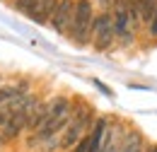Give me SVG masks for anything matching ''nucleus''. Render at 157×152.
I'll return each mask as SVG.
<instances>
[{
	"instance_id": "f257e3e1",
	"label": "nucleus",
	"mask_w": 157,
	"mask_h": 152,
	"mask_svg": "<svg viewBox=\"0 0 157 152\" xmlns=\"http://www.w3.org/2000/svg\"><path fill=\"white\" fill-rule=\"evenodd\" d=\"M70 116H73L70 114V101L65 97H58V99L48 101V114L44 118V123L36 128V138L34 140H48L56 133H60L70 123Z\"/></svg>"
},
{
	"instance_id": "f03ea898",
	"label": "nucleus",
	"mask_w": 157,
	"mask_h": 152,
	"mask_svg": "<svg viewBox=\"0 0 157 152\" xmlns=\"http://www.w3.org/2000/svg\"><path fill=\"white\" fill-rule=\"evenodd\" d=\"M92 19H94V10L90 0H75V12H73V22L68 34L73 36V41H78L80 46L90 41L92 34Z\"/></svg>"
},
{
	"instance_id": "7ed1b4c3",
	"label": "nucleus",
	"mask_w": 157,
	"mask_h": 152,
	"mask_svg": "<svg viewBox=\"0 0 157 152\" xmlns=\"http://www.w3.org/2000/svg\"><path fill=\"white\" fill-rule=\"evenodd\" d=\"M92 123H94L92 111H90V109H80L78 114L70 116V123H68V128H65V133H63L60 145H63V147H75L80 140L90 133Z\"/></svg>"
},
{
	"instance_id": "20e7f679",
	"label": "nucleus",
	"mask_w": 157,
	"mask_h": 152,
	"mask_svg": "<svg viewBox=\"0 0 157 152\" xmlns=\"http://www.w3.org/2000/svg\"><path fill=\"white\" fill-rule=\"evenodd\" d=\"M39 104H41L39 99L27 97V101L22 104L20 109H15V111H12V116H10V121L2 126V133H0V135H2V140H15V138H17L24 128H27V118H29V114H32Z\"/></svg>"
},
{
	"instance_id": "39448f33",
	"label": "nucleus",
	"mask_w": 157,
	"mask_h": 152,
	"mask_svg": "<svg viewBox=\"0 0 157 152\" xmlns=\"http://www.w3.org/2000/svg\"><path fill=\"white\" fill-rule=\"evenodd\" d=\"M90 39H92V44H94V48H97V51H106V48L114 44L116 32H114V19H111V15H109V12L94 15Z\"/></svg>"
},
{
	"instance_id": "423d86ee",
	"label": "nucleus",
	"mask_w": 157,
	"mask_h": 152,
	"mask_svg": "<svg viewBox=\"0 0 157 152\" xmlns=\"http://www.w3.org/2000/svg\"><path fill=\"white\" fill-rule=\"evenodd\" d=\"M114 32L123 44L133 41V22H131V12H128V2L126 0H114Z\"/></svg>"
},
{
	"instance_id": "0eeeda50",
	"label": "nucleus",
	"mask_w": 157,
	"mask_h": 152,
	"mask_svg": "<svg viewBox=\"0 0 157 152\" xmlns=\"http://www.w3.org/2000/svg\"><path fill=\"white\" fill-rule=\"evenodd\" d=\"M73 12H75V0H58L56 12L51 17V27L60 34H68L70 22H73Z\"/></svg>"
},
{
	"instance_id": "6e6552de",
	"label": "nucleus",
	"mask_w": 157,
	"mask_h": 152,
	"mask_svg": "<svg viewBox=\"0 0 157 152\" xmlns=\"http://www.w3.org/2000/svg\"><path fill=\"white\" fill-rule=\"evenodd\" d=\"M56 5H58V0H41V5L36 7V12L32 15V19L36 24H48L51 17H53V12H56Z\"/></svg>"
},
{
	"instance_id": "1a4fd4ad",
	"label": "nucleus",
	"mask_w": 157,
	"mask_h": 152,
	"mask_svg": "<svg viewBox=\"0 0 157 152\" xmlns=\"http://www.w3.org/2000/svg\"><path fill=\"white\" fill-rule=\"evenodd\" d=\"M136 7H138L140 22H150L157 10V0H136Z\"/></svg>"
},
{
	"instance_id": "9d476101",
	"label": "nucleus",
	"mask_w": 157,
	"mask_h": 152,
	"mask_svg": "<svg viewBox=\"0 0 157 152\" xmlns=\"http://www.w3.org/2000/svg\"><path fill=\"white\" fill-rule=\"evenodd\" d=\"M140 150H143V138L138 133H128L123 145L118 147V152H140Z\"/></svg>"
},
{
	"instance_id": "9b49d317",
	"label": "nucleus",
	"mask_w": 157,
	"mask_h": 152,
	"mask_svg": "<svg viewBox=\"0 0 157 152\" xmlns=\"http://www.w3.org/2000/svg\"><path fill=\"white\" fill-rule=\"evenodd\" d=\"M39 5H41V0H15L17 12L27 15V17H32V15L36 12V7H39Z\"/></svg>"
},
{
	"instance_id": "f8f14e48",
	"label": "nucleus",
	"mask_w": 157,
	"mask_h": 152,
	"mask_svg": "<svg viewBox=\"0 0 157 152\" xmlns=\"http://www.w3.org/2000/svg\"><path fill=\"white\" fill-rule=\"evenodd\" d=\"M147 27H150V34L157 36V10H155V15H152V19L147 22Z\"/></svg>"
},
{
	"instance_id": "ddd939ff",
	"label": "nucleus",
	"mask_w": 157,
	"mask_h": 152,
	"mask_svg": "<svg viewBox=\"0 0 157 152\" xmlns=\"http://www.w3.org/2000/svg\"><path fill=\"white\" fill-rule=\"evenodd\" d=\"M94 85H97V87H99V89H101V92H104V94H111V89H109L106 85H101L99 80H94Z\"/></svg>"
},
{
	"instance_id": "4468645a",
	"label": "nucleus",
	"mask_w": 157,
	"mask_h": 152,
	"mask_svg": "<svg viewBox=\"0 0 157 152\" xmlns=\"http://www.w3.org/2000/svg\"><path fill=\"white\" fill-rule=\"evenodd\" d=\"M147 152H157V145H152V147H150V150H147Z\"/></svg>"
},
{
	"instance_id": "2eb2a0df",
	"label": "nucleus",
	"mask_w": 157,
	"mask_h": 152,
	"mask_svg": "<svg viewBox=\"0 0 157 152\" xmlns=\"http://www.w3.org/2000/svg\"><path fill=\"white\" fill-rule=\"evenodd\" d=\"M2 142H5V140H2V135H0V145H2Z\"/></svg>"
},
{
	"instance_id": "dca6fc26",
	"label": "nucleus",
	"mask_w": 157,
	"mask_h": 152,
	"mask_svg": "<svg viewBox=\"0 0 157 152\" xmlns=\"http://www.w3.org/2000/svg\"><path fill=\"white\" fill-rule=\"evenodd\" d=\"M99 2H109V0H99Z\"/></svg>"
}]
</instances>
